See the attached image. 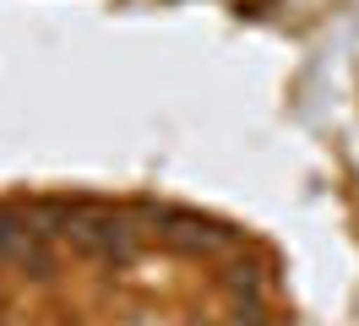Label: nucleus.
Returning a JSON list of instances; mask_svg holds the SVG:
<instances>
[{
  "label": "nucleus",
  "mask_w": 359,
  "mask_h": 326,
  "mask_svg": "<svg viewBox=\"0 0 359 326\" xmlns=\"http://www.w3.org/2000/svg\"><path fill=\"white\" fill-rule=\"evenodd\" d=\"M55 234H66L71 245H82L93 256H126L131 250V229L109 212H93V207H66Z\"/></svg>",
  "instance_id": "f257e3e1"
}]
</instances>
